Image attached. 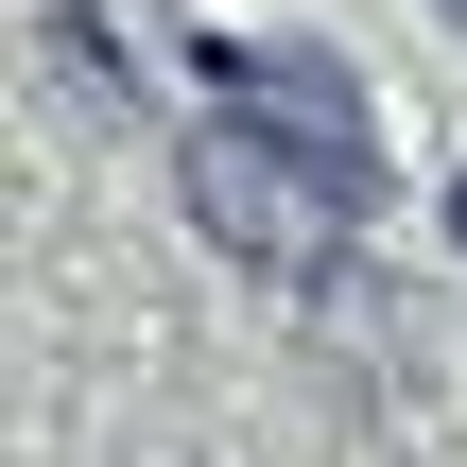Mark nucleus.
Returning <instances> with one entry per match:
<instances>
[{
	"label": "nucleus",
	"mask_w": 467,
	"mask_h": 467,
	"mask_svg": "<svg viewBox=\"0 0 467 467\" xmlns=\"http://www.w3.org/2000/svg\"><path fill=\"white\" fill-rule=\"evenodd\" d=\"M191 225L225 243V260H260V277H312L329 260V225L381 191V156H347V139H295V121H260V104H225L191 156Z\"/></svg>",
	"instance_id": "1"
},
{
	"label": "nucleus",
	"mask_w": 467,
	"mask_h": 467,
	"mask_svg": "<svg viewBox=\"0 0 467 467\" xmlns=\"http://www.w3.org/2000/svg\"><path fill=\"white\" fill-rule=\"evenodd\" d=\"M208 69H225V104H260V121H295V139H347V156H381L364 87H347V69L312 52V35H225Z\"/></svg>",
	"instance_id": "2"
}]
</instances>
